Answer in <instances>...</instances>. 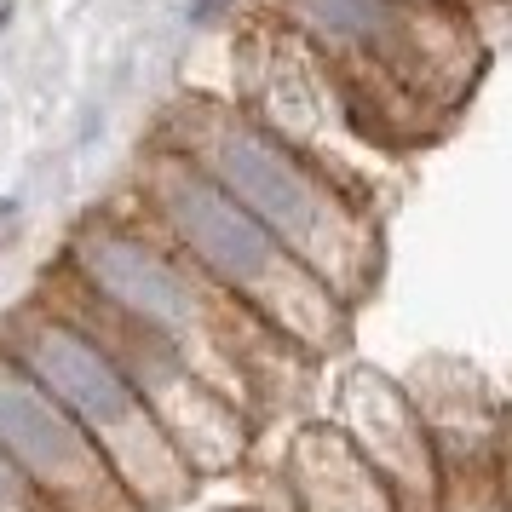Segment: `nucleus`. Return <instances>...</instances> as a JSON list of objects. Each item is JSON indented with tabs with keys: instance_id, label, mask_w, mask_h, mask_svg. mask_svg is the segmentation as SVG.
I'll list each match as a JSON object with an SVG mask.
<instances>
[{
	"instance_id": "1",
	"label": "nucleus",
	"mask_w": 512,
	"mask_h": 512,
	"mask_svg": "<svg viewBox=\"0 0 512 512\" xmlns=\"http://www.w3.org/2000/svg\"><path fill=\"white\" fill-rule=\"evenodd\" d=\"M144 219L225 294L254 317L277 346L300 357H323L346 340L351 300L334 294L300 254H288L236 196L213 185L202 167H190L173 144H150L139 167Z\"/></svg>"
},
{
	"instance_id": "2",
	"label": "nucleus",
	"mask_w": 512,
	"mask_h": 512,
	"mask_svg": "<svg viewBox=\"0 0 512 512\" xmlns=\"http://www.w3.org/2000/svg\"><path fill=\"white\" fill-rule=\"evenodd\" d=\"M162 144H173L225 196H236L334 294H346L351 305L363 300L374 271V219L288 133L248 116V104L202 98V104L179 110V121L162 133Z\"/></svg>"
},
{
	"instance_id": "3",
	"label": "nucleus",
	"mask_w": 512,
	"mask_h": 512,
	"mask_svg": "<svg viewBox=\"0 0 512 512\" xmlns=\"http://www.w3.org/2000/svg\"><path fill=\"white\" fill-rule=\"evenodd\" d=\"M0 351L81 426V438L98 449V461L110 466V478L127 489L139 512H173L196 495L202 478L179 461V449L150 420L144 397L116 369V357L47 294L18 305L0 323Z\"/></svg>"
},
{
	"instance_id": "4",
	"label": "nucleus",
	"mask_w": 512,
	"mask_h": 512,
	"mask_svg": "<svg viewBox=\"0 0 512 512\" xmlns=\"http://www.w3.org/2000/svg\"><path fill=\"white\" fill-rule=\"evenodd\" d=\"M58 271L81 294H93L98 305H110L121 317L156 328L179 351H190L231 397L248 392L242 351H236V323H254V317H242L150 219L87 213L75 225L70 248L58 254Z\"/></svg>"
},
{
	"instance_id": "5",
	"label": "nucleus",
	"mask_w": 512,
	"mask_h": 512,
	"mask_svg": "<svg viewBox=\"0 0 512 512\" xmlns=\"http://www.w3.org/2000/svg\"><path fill=\"white\" fill-rule=\"evenodd\" d=\"M0 455L52 501V512H139L98 449L58 403L0 351Z\"/></svg>"
},
{
	"instance_id": "6",
	"label": "nucleus",
	"mask_w": 512,
	"mask_h": 512,
	"mask_svg": "<svg viewBox=\"0 0 512 512\" xmlns=\"http://www.w3.org/2000/svg\"><path fill=\"white\" fill-rule=\"evenodd\" d=\"M288 495L294 512H403L397 484L334 420L300 426L288 449Z\"/></svg>"
},
{
	"instance_id": "7",
	"label": "nucleus",
	"mask_w": 512,
	"mask_h": 512,
	"mask_svg": "<svg viewBox=\"0 0 512 512\" xmlns=\"http://www.w3.org/2000/svg\"><path fill=\"white\" fill-rule=\"evenodd\" d=\"M438 512H501V478H495V466H466L455 472L438 495Z\"/></svg>"
},
{
	"instance_id": "8",
	"label": "nucleus",
	"mask_w": 512,
	"mask_h": 512,
	"mask_svg": "<svg viewBox=\"0 0 512 512\" xmlns=\"http://www.w3.org/2000/svg\"><path fill=\"white\" fill-rule=\"evenodd\" d=\"M0 512H52V501L29 484V478L6 461V455H0Z\"/></svg>"
},
{
	"instance_id": "9",
	"label": "nucleus",
	"mask_w": 512,
	"mask_h": 512,
	"mask_svg": "<svg viewBox=\"0 0 512 512\" xmlns=\"http://www.w3.org/2000/svg\"><path fill=\"white\" fill-rule=\"evenodd\" d=\"M231 6H236V0H190L185 18H190L196 29H208V24H219V18H231Z\"/></svg>"
}]
</instances>
